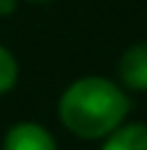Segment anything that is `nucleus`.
Masks as SVG:
<instances>
[{"label": "nucleus", "instance_id": "1", "mask_svg": "<svg viewBox=\"0 0 147 150\" xmlns=\"http://www.w3.org/2000/svg\"><path fill=\"white\" fill-rule=\"evenodd\" d=\"M129 111L126 90L105 76H82L58 98V119L79 140H103L126 121Z\"/></svg>", "mask_w": 147, "mask_h": 150}, {"label": "nucleus", "instance_id": "2", "mask_svg": "<svg viewBox=\"0 0 147 150\" xmlns=\"http://www.w3.org/2000/svg\"><path fill=\"white\" fill-rule=\"evenodd\" d=\"M3 150H58V142L47 127L37 121H18L5 132Z\"/></svg>", "mask_w": 147, "mask_h": 150}, {"label": "nucleus", "instance_id": "3", "mask_svg": "<svg viewBox=\"0 0 147 150\" xmlns=\"http://www.w3.org/2000/svg\"><path fill=\"white\" fill-rule=\"evenodd\" d=\"M118 84L132 92H147V40L124 50L118 61Z\"/></svg>", "mask_w": 147, "mask_h": 150}, {"label": "nucleus", "instance_id": "4", "mask_svg": "<svg viewBox=\"0 0 147 150\" xmlns=\"http://www.w3.org/2000/svg\"><path fill=\"white\" fill-rule=\"evenodd\" d=\"M100 150H147V124L142 121H124L110 134L103 137Z\"/></svg>", "mask_w": 147, "mask_h": 150}, {"label": "nucleus", "instance_id": "5", "mask_svg": "<svg viewBox=\"0 0 147 150\" xmlns=\"http://www.w3.org/2000/svg\"><path fill=\"white\" fill-rule=\"evenodd\" d=\"M16 82H18V61L5 45H0V95L11 92Z\"/></svg>", "mask_w": 147, "mask_h": 150}, {"label": "nucleus", "instance_id": "6", "mask_svg": "<svg viewBox=\"0 0 147 150\" xmlns=\"http://www.w3.org/2000/svg\"><path fill=\"white\" fill-rule=\"evenodd\" d=\"M18 8V0H0V16H11Z\"/></svg>", "mask_w": 147, "mask_h": 150}, {"label": "nucleus", "instance_id": "7", "mask_svg": "<svg viewBox=\"0 0 147 150\" xmlns=\"http://www.w3.org/2000/svg\"><path fill=\"white\" fill-rule=\"evenodd\" d=\"M29 3H50V0H29Z\"/></svg>", "mask_w": 147, "mask_h": 150}]
</instances>
